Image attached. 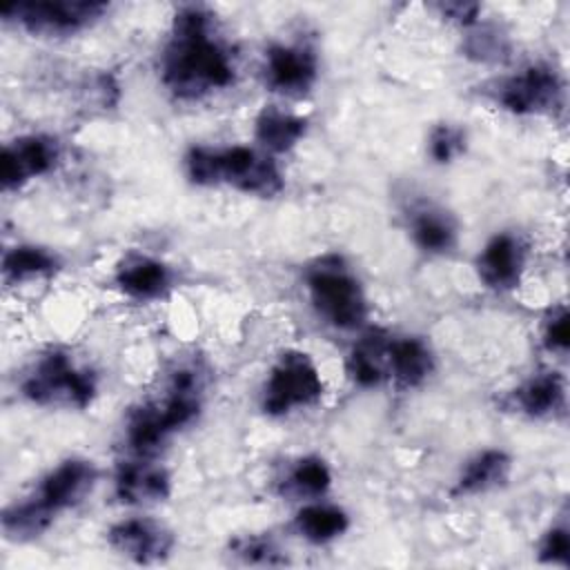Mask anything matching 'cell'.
<instances>
[{"instance_id":"obj_1","label":"cell","mask_w":570,"mask_h":570,"mask_svg":"<svg viewBox=\"0 0 570 570\" xmlns=\"http://www.w3.org/2000/svg\"><path fill=\"white\" fill-rule=\"evenodd\" d=\"M160 80L178 100H200L234 85V53L218 36L207 7L185 4L174 13L160 58Z\"/></svg>"},{"instance_id":"obj_4","label":"cell","mask_w":570,"mask_h":570,"mask_svg":"<svg viewBox=\"0 0 570 570\" xmlns=\"http://www.w3.org/2000/svg\"><path fill=\"white\" fill-rule=\"evenodd\" d=\"M305 289L318 318L341 332H354L367 321L363 285L341 254H323L305 269Z\"/></svg>"},{"instance_id":"obj_7","label":"cell","mask_w":570,"mask_h":570,"mask_svg":"<svg viewBox=\"0 0 570 570\" xmlns=\"http://www.w3.org/2000/svg\"><path fill=\"white\" fill-rule=\"evenodd\" d=\"M109 11L107 2L98 0H20L2 4L4 22H13L31 36H73Z\"/></svg>"},{"instance_id":"obj_14","label":"cell","mask_w":570,"mask_h":570,"mask_svg":"<svg viewBox=\"0 0 570 570\" xmlns=\"http://www.w3.org/2000/svg\"><path fill=\"white\" fill-rule=\"evenodd\" d=\"M114 283L127 298L158 301L174 287V272L160 258L131 252L116 265Z\"/></svg>"},{"instance_id":"obj_24","label":"cell","mask_w":570,"mask_h":570,"mask_svg":"<svg viewBox=\"0 0 570 570\" xmlns=\"http://www.w3.org/2000/svg\"><path fill=\"white\" fill-rule=\"evenodd\" d=\"M463 53L476 62H501L510 56V40L499 27L476 22L465 36Z\"/></svg>"},{"instance_id":"obj_18","label":"cell","mask_w":570,"mask_h":570,"mask_svg":"<svg viewBox=\"0 0 570 570\" xmlns=\"http://www.w3.org/2000/svg\"><path fill=\"white\" fill-rule=\"evenodd\" d=\"M566 379L552 370L532 374L510 396L512 405L530 419H548L561 414L566 410Z\"/></svg>"},{"instance_id":"obj_5","label":"cell","mask_w":570,"mask_h":570,"mask_svg":"<svg viewBox=\"0 0 570 570\" xmlns=\"http://www.w3.org/2000/svg\"><path fill=\"white\" fill-rule=\"evenodd\" d=\"M20 392L33 405L85 410L96 399L98 379L67 350L53 347L33 361L20 381Z\"/></svg>"},{"instance_id":"obj_25","label":"cell","mask_w":570,"mask_h":570,"mask_svg":"<svg viewBox=\"0 0 570 570\" xmlns=\"http://www.w3.org/2000/svg\"><path fill=\"white\" fill-rule=\"evenodd\" d=\"M229 554L245 566H285L287 557L272 537L245 534L229 543Z\"/></svg>"},{"instance_id":"obj_13","label":"cell","mask_w":570,"mask_h":570,"mask_svg":"<svg viewBox=\"0 0 570 570\" xmlns=\"http://www.w3.org/2000/svg\"><path fill=\"white\" fill-rule=\"evenodd\" d=\"M114 492L127 505L160 503L171 494L169 472L147 456L120 461L114 474Z\"/></svg>"},{"instance_id":"obj_21","label":"cell","mask_w":570,"mask_h":570,"mask_svg":"<svg viewBox=\"0 0 570 570\" xmlns=\"http://www.w3.org/2000/svg\"><path fill=\"white\" fill-rule=\"evenodd\" d=\"M350 528V517L341 505L321 499L307 501L294 517V530L301 539L314 546H325L343 537Z\"/></svg>"},{"instance_id":"obj_23","label":"cell","mask_w":570,"mask_h":570,"mask_svg":"<svg viewBox=\"0 0 570 570\" xmlns=\"http://www.w3.org/2000/svg\"><path fill=\"white\" fill-rule=\"evenodd\" d=\"M58 267H60L58 256L40 245L20 243L9 247L2 256L4 283H24L31 278H45L56 274Z\"/></svg>"},{"instance_id":"obj_17","label":"cell","mask_w":570,"mask_h":570,"mask_svg":"<svg viewBox=\"0 0 570 570\" xmlns=\"http://www.w3.org/2000/svg\"><path fill=\"white\" fill-rule=\"evenodd\" d=\"M392 334L372 327L352 345L345 358V374L358 387H379L387 381V345Z\"/></svg>"},{"instance_id":"obj_16","label":"cell","mask_w":570,"mask_h":570,"mask_svg":"<svg viewBox=\"0 0 570 570\" xmlns=\"http://www.w3.org/2000/svg\"><path fill=\"white\" fill-rule=\"evenodd\" d=\"M434 372V354L419 336H392L387 345V379L399 390L423 385Z\"/></svg>"},{"instance_id":"obj_27","label":"cell","mask_w":570,"mask_h":570,"mask_svg":"<svg viewBox=\"0 0 570 570\" xmlns=\"http://www.w3.org/2000/svg\"><path fill=\"white\" fill-rule=\"evenodd\" d=\"M537 557L541 563L568 568L570 566V532L566 523L550 525L537 548Z\"/></svg>"},{"instance_id":"obj_26","label":"cell","mask_w":570,"mask_h":570,"mask_svg":"<svg viewBox=\"0 0 570 570\" xmlns=\"http://www.w3.org/2000/svg\"><path fill=\"white\" fill-rule=\"evenodd\" d=\"M465 140H468V136L461 127L441 122L428 136V154L434 163L448 165L465 151Z\"/></svg>"},{"instance_id":"obj_20","label":"cell","mask_w":570,"mask_h":570,"mask_svg":"<svg viewBox=\"0 0 570 570\" xmlns=\"http://www.w3.org/2000/svg\"><path fill=\"white\" fill-rule=\"evenodd\" d=\"M307 131V118L283 111L274 105L263 107L254 120V138L267 154H283L298 145Z\"/></svg>"},{"instance_id":"obj_28","label":"cell","mask_w":570,"mask_h":570,"mask_svg":"<svg viewBox=\"0 0 570 570\" xmlns=\"http://www.w3.org/2000/svg\"><path fill=\"white\" fill-rule=\"evenodd\" d=\"M541 343L552 354H566L570 345V325H568V307L557 305L543 318Z\"/></svg>"},{"instance_id":"obj_29","label":"cell","mask_w":570,"mask_h":570,"mask_svg":"<svg viewBox=\"0 0 570 570\" xmlns=\"http://www.w3.org/2000/svg\"><path fill=\"white\" fill-rule=\"evenodd\" d=\"M434 9L439 11L441 18H445L448 22H454L459 27H465L470 29L472 24L479 22V13H481V4L476 2H461V0H454V2H436Z\"/></svg>"},{"instance_id":"obj_10","label":"cell","mask_w":570,"mask_h":570,"mask_svg":"<svg viewBox=\"0 0 570 570\" xmlns=\"http://www.w3.org/2000/svg\"><path fill=\"white\" fill-rule=\"evenodd\" d=\"M107 541L118 554L142 566L167 561L176 546L174 532L149 517H127L116 521L107 530Z\"/></svg>"},{"instance_id":"obj_9","label":"cell","mask_w":570,"mask_h":570,"mask_svg":"<svg viewBox=\"0 0 570 570\" xmlns=\"http://www.w3.org/2000/svg\"><path fill=\"white\" fill-rule=\"evenodd\" d=\"M60 158V142L47 134H24L2 147L0 185L18 189L33 178L49 174Z\"/></svg>"},{"instance_id":"obj_2","label":"cell","mask_w":570,"mask_h":570,"mask_svg":"<svg viewBox=\"0 0 570 570\" xmlns=\"http://www.w3.org/2000/svg\"><path fill=\"white\" fill-rule=\"evenodd\" d=\"M98 470L87 459H65L51 468L36 490L22 501H13L2 510L0 525L7 541L27 543L42 537L58 514L76 508L94 490Z\"/></svg>"},{"instance_id":"obj_22","label":"cell","mask_w":570,"mask_h":570,"mask_svg":"<svg viewBox=\"0 0 570 570\" xmlns=\"http://www.w3.org/2000/svg\"><path fill=\"white\" fill-rule=\"evenodd\" d=\"M330 488H332V470L316 454L296 459L287 468L285 476L281 479V494L296 501L321 499L327 494Z\"/></svg>"},{"instance_id":"obj_11","label":"cell","mask_w":570,"mask_h":570,"mask_svg":"<svg viewBox=\"0 0 570 570\" xmlns=\"http://www.w3.org/2000/svg\"><path fill=\"white\" fill-rule=\"evenodd\" d=\"M263 76L267 87L283 96H303L316 85L318 58L303 42H278L265 51Z\"/></svg>"},{"instance_id":"obj_6","label":"cell","mask_w":570,"mask_h":570,"mask_svg":"<svg viewBox=\"0 0 570 570\" xmlns=\"http://www.w3.org/2000/svg\"><path fill=\"white\" fill-rule=\"evenodd\" d=\"M323 376L309 354L285 350L278 354L261 390V410L267 416H287L316 405L323 396Z\"/></svg>"},{"instance_id":"obj_8","label":"cell","mask_w":570,"mask_h":570,"mask_svg":"<svg viewBox=\"0 0 570 570\" xmlns=\"http://www.w3.org/2000/svg\"><path fill=\"white\" fill-rule=\"evenodd\" d=\"M497 102L514 116H546L563 109L566 85L548 62H532L497 85Z\"/></svg>"},{"instance_id":"obj_12","label":"cell","mask_w":570,"mask_h":570,"mask_svg":"<svg viewBox=\"0 0 570 570\" xmlns=\"http://www.w3.org/2000/svg\"><path fill=\"white\" fill-rule=\"evenodd\" d=\"M528 263V245L514 232H497L488 238L476 256L479 281L494 292H510L519 287Z\"/></svg>"},{"instance_id":"obj_3","label":"cell","mask_w":570,"mask_h":570,"mask_svg":"<svg viewBox=\"0 0 570 570\" xmlns=\"http://www.w3.org/2000/svg\"><path fill=\"white\" fill-rule=\"evenodd\" d=\"M185 174L198 187L229 185L249 196L272 198L283 191L285 178L272 154L247 145H194L185 154Z\"/></svg>"},{"instance_id":"obj_15","label":"cell","mask_w":570,"mask_h":570,"mask_svg":"<svg viewBox=\"0 0 570 570\" xmlns=\"http://www.w3.org/2000/svg\"><path fill=\"white\" fill-rule=\"evenodd\" d=\"M405 218L410 236L421 252L443 256L456 247L459 225L445 207L432 200H416L405 209Z\"/></svg>"},{"instance_id":"obj_19","label":"cell","mask_w":570,"mask_h":570,"mask_svg":"<svg viewBox=\"0 0 570 570\" xmlns=\"http://www.w3.org/2000/svg\"><path fill=\"white\" fill-rule=\"evenodd\" d=\"M512 472V456L501 448H488L476 452L461 468L452 494L454 497H476L501 488Z\"/></svg>"}]
</instances>
